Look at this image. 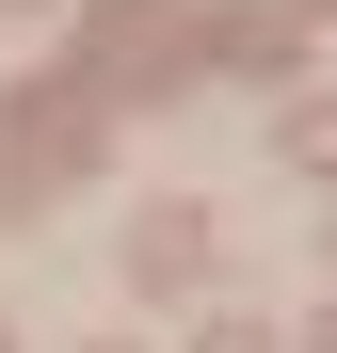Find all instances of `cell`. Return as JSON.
<instances>
[{"instance_id":"cell-2","label":"cell","mask_w":337,"mask_h":353,"mask_svg":"<svg viewBox=\"0 0 337 353\" xmlns=\"http://www.w3.org/2000/svg\"><path fill=\"white\" fill-rule=\"evenodd\" d=\"M289 145H305V161H337V112H289Z\"/></svg>"},{"instance_id":"cell-5","label":"cell","mask_w":337,"mask_h":353,"mask_svg":"<svg viewBox=\"0 0 337 353\" xmlns=\"http://www.w3.org/2000/svg\"><path fill=\"white\" fill-rule=\"evenodd\" d=\"M305 17H321V0H305Z\"/></svg>"},{"instance_id":"cell-4","label":"cell","mask_w":337,"mask_h":353,"mask_svg":"<svg viewBox=\"0 0 337 353\" xmlns=\"http://www.w3.org/2000/svg\"><path fill=\"white\" fill-rule=\"evenodd\" d=\"M305 353H337V321H321V337H305Z\"/></svg>"},{"instance_id":"cell-1","label":"cell","mask_w":337,"mask_h":353,"mask_svg":"<svg viewBox=\"0 0 337 353\" xmlns=\"http://www.w3.org/2000/svg\"><path fill=\"white\" fill-rule=\"evenodd\" d=\"M129 257H145V289H193V257H209V225H193V209H145V241H129Z\"/></svg>"},{"instance_id":"cell-3","label":"cell","mask_w":337,"mask_h":353,"mask_svg":"<svg viewBox=\"0 0 337 353\" xmlns=\"http://www.w3.org/2000/svg\"><path fill=\"white\" fill-rule=\"evenodd\" d=\"M209 353H273V337H257V321H209Z\"/></svg>"}]
</instances>
